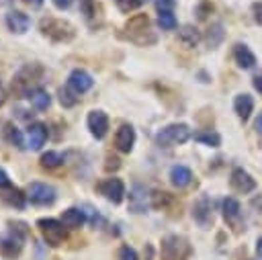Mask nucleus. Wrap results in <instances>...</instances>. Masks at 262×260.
Returning <instances> with one entry per match:
<instances>
[{
    "mask_svg": "<svg viewBox=\"0 0 262 260\" xmlns=\"http://www.w3.org/2000/svg\"><path fill=\"white\" fill-rule=\"evenodd\" d=\"M27 6H31V8H41L43 6V0H23Z\"/></svg>",
    "mask_w": 262,
    "mask_h": 260,
    "instance_id": "obj_40",
    "label": "nucleus"
},
{
    "mask_svg": "<svg viewBox=\"0 0 262 260\" xmlns=\"http://www.w3.org/2000/svg\"><path fill=\"white\" fill-rule=\"evenodd\" d=\"M256 131L258 133H262V113L258 115V119H256Z\"/></svg>",
    "mask_w": 262,
    "mask_h": 260,
    "instance_id": "obj_43",
    "label": "nucleus"
},
{
    "mask_svg": "<svg viewBox=\"0 0 262 260\" xmlns=\"http://www.w3.org/2000/svg\"><path fill=\"white\" fill-rule=\"evenodd\" d=\"M192 137H194V141H201V143L211 145V147H219L221 145V135L215 133V131H196Z\"/></svg>",
    "mask_w": 262,
    "mask_h": 260,
    "instance_id": "obj_26",
    "label": "nucleus"
},
{
    "mask_svg": "<svg viewBox=\"0 0 262 260\" xmlns=\"http://www.w3.org/2000/svg\"><path fill=\"white\" fill-rule=\"evenodd\" d=\"M233 109H235L237 117L246 121V119L252 115V109H254V100H252V96H250V94H237L235 100H233Z\"/></svg>",
    "mask_w": 262,
    "mask_h": 260,
    "instance_id": "obj_22",
    "label": "nucleus"
},
{
    "mask_svg": "<svg viewBox=\"0 0 262 260\" xmlns=\"http://www.w3.org/2000/svg\"><path fill=\"white\" fill-rule=\"evenodd\" d=\"M6 25L12 33H25L31 27V18H29V14H25L20 10H10L6 14Z\"/></svg>",
    "mask_w": 262,
    "mask_h": 260,
    "instance_id": "obj_16",
    "label": "nucleus"
},
{
    "mask_svg": "<svg viewBox=\"0 0 262 260\" xmlns=\"http://www.w3.org/2000/svg\"><path fill=\"white\" fill-rule=\"evenodd\" d=\"M6 102V88H4V84H2V80H0V106Z\"/></svg>",
    "mask_w": 262,
    "mask_h": 260,
    "instance_id": "obj_41",
    "label": "nucleus"
},
{
    "mask_svg": "<svg viewBox=\"0 0 262 260\" xmlns=\"http://www.w3.org/2000/svg\"><path fill=\"white\" fill-rule=\"evenodd\" d=\"M119 260H139V258L131 246H121L119 248Z\"/></svg>",
    "mask_w": 262,
    "mask_h": 260,
    "instance_id": "obj_33",
    "label": "nucleus"
},
{
    "mask_svg": "<svg viewBox=\"0 0 262 260\" xmlns=\"http://www.w3.org/2000/svg\"><path fill=\"white\" fill-rule=\"evenodd\" d=\"M92 84H94V80H92V76L86 72V70H74L72 74H70V78H68V86L76 92V94H84V92H88L90 88H92Z\"/></svg>",
    "mask_w": 262,
    "mask_h": 260,
    "instance_id": "obj_12",
    "label": "nucleus"
},
{
    "mask_svg": "<svg viewBox=\"0 0 262 260\" xmlns=\"http://www.w3.org/2000/svg\"><path fill=\"white\" fill-rule=\"evenodd\" d=\"M27 237V225L16 221V223H8V231L0 237V252L6 258H18L23 252V242Z\"/></svg>",
    "mask_w": 262,
    "mask_h": 260,
    "instance_id": "obj_2",
    "label": "nucleus"
},
{
    "mask_svg": "<svg viewBox=\"0 0 262 260\" xmlns=\"http://www.w3.org/2000/svg\"><path fill=\"white\" fill-rule=\"evenodd\" d=\"M254 20L258 25H262V2H256L254 4Z\"/></svg>",
    "mask_w": 262,
    "mask_h": 260,
    "instance_id": "obj_35",
    "label": "nucleus"
},
{
    "mask_svg": "<svg viewBox=\"0 0 262 260\" xmlns=\"http://www.w3.org/2000/svg\"><path fill=\"white\" fill-rule=\"evenodd\" d=\"M188 137H190L188 125H184V123H174V125H168V127H164L162 131H158L156 143L162 145V147H172V145L184 143Z\"/></svg>",
    "mask_w": 262,
    "mask_h": 260,
    "instance_id": "obj_6",
    "label": "nucleus"
},
{
    "mask_svg": "<svg viewBox=\"0 0 262 260\" xmlns=\"http://www.w3.org/2000/svg\"><path fill=\"white\" fill-rule=\"evenodd\" d=\"M223 39V27L219 23H215L211 29H209V35H207V41H209V47H217L219 41Z\"/></svg>",
    "mask_w": 262,
    "mask_h": 260,
    "instance_id": "obj_31",
    "label": "nucleus"
},
{
    "mask_svg": "<svg viewBox=\"0 0 262 260\" xmlns=\"http://www.w3.org/2000/svg\"><path fill=\"white\" fill-rule=\"evenodd\" d=\"M39 162H41L43 168H49L51 170V168H57L59 164H63V156L59 151H45Z\"/></svg>",
    "mask_w": 262,
    "mask_h": 260,
    "instance_id": "obj_28",
    "label": "nucleus"
},
{
    "mask_svg": "<svg viewBox=\"0 0 262 260\" xmlns=\"http://www.w3.org/2000/svg\"><path fill=\"white\" fill-rule=\"evenodd\" d=\"M4 137H6V141H8L10 145H14V147H18V149H23V147H25L23 133H20L12 123H6V125H4Z\"/></svg>",
    "mask_w": 262,
    "mask_h": 260,
    "instance_id": "obj_25",
    "label": "nucleus"
},
{
    "mask_svg": "<svg viewBox=\"0 0 262 260\" xmlns=\"http://www.w3.org/2000/svg\"><path fill=\"white\" fill-rule=\"evenodd\" d=\"M0 199H2L6 205L14 207V209H25V205H27V194H23V190H18V188L12 186V184L0 190Z\"/></svg>",
    "mask_w": 262,
    "mask_h": 260,
    "instance_id": "obj_15",
    "label": "nucleus"
},
{
    "mask_svg": "<svg viewBox=\"0 0 262 260\" xmlns=\"http://www.w3.org/2000/svg\"><path fill=\"white\" fill-rule=\"evenodd\" d=\"M254 88H256L258 92H262V76H256V78H254Z\"/></svg>",
    "mask_w": 262,
    "mask_h": 260,
    "instance_id": "obj_42",
    "label": "nucleus"
},
{
    "mask_svg": "<svg viewBox=\"0 0 262 260\" xmlns=\"http://www.w3.org/2000/svg\"><path fill=\"white\" fill-rule=\"evenodd\" d=\"M186 252H188V244L184 237L168 235L162 242V258L164 260H180L186 256Z\"/></svg>",
    "mask_w": 262,
    "mask_h": 260,
    "instance_id": "obj_7",
    "label": "nucleus"
},
{
    "mask_svg": "<svg viewBox=\"0 0 262 260\" xmlns=\"http://www.w3.org/2000/svg\"><path fill=\"white\" fill-rule=\"evenodd\" d=\"M37 227L43 235V240L47 242V246L51 248H57L66 242V225L53 217H41L37 221Z\"/></svg>",
    "mask_w": 262,
    "mask_h": 260,
    "instance_id": "obj_5",
    "label": "nucleus"
},
{
    "mask_svg": "<svg viewBox=\"0 0 262 260\" xmlns=\"http://www.w3.org/2000/svg\"><path fill=\"white\" fill-rule=\"evenodd\" d=\"M59 102H61V106H66V109H70V106H74L76 102H78V94L70 88V86H66V88H59Z\"/></svg>",
    "mask_w": 262,
    "mask_h": 260,
    "instance_id": "obj_29",
    "label": "nucleus"
},
{
    "mask_svg": "<svg viewBox=\"0 0 262 260\" xmlns=\"http://www.w3.org/2000/svg\"><path fill=\"white\" fill-rule=\"evenodd\" d=\"M231 184L239 192H252L256 188V180L244 168H233V172H231Z\"/></svg>",
    "mask_w": 262,
    "mask_h": 260,
    "instance_id": "obj_14",
    "label": "nucleus"
},
{
    "mask_svg": "<svg viewBox=\"0 0 262 260\" xmlns=\"http://www.w3.org/2000/svg\"><path fill=\"white\" fill-rule=\"evenodd\" d=\"M147 0H127V8H139V6H143Z\"/></svg>",
    "mask_w": 262,
    "mask_h": 260,
    "instance_id": "obj_38",
    "label": "nucleus"
},
{
    "mask_svg": "<svg viewBox=\"0 0 262 260\" xmlns=\"http://www.w3.org/2000/svg\"><path fill=\"white\" fill-rule=\"evenodd\" d=\"M127 29V37L139 45H147V43H154L156 41V35L151 33L149 29V18L145 14H135L127 20L125 25Z\"/></svg>",
    "mask_w": 262,
    "mask_h": 260,
    "instance_id": "obj_4",
    "label": "nucleus"
},
{
    "mask_svg": "<svg viewBox=\"0 0 262 260\" xmlns=\"http://www.w3.org/2000/svg\"><path fill=\"white\" fill-rule=\"evenodd\" d=\"M256 252H258V256L262 258V237L258 240V244H256Z\"/></svg>",
    "mask_w": 262,
    "mask_h": 260,
    "instance_id": "obj_44",
    "label": "nucleus"
},
{
    "mask_svg": "<svg viewBox=\"0 0 262 260\" xmlns=\"http://www.w3.org/2000/svg\"><path fill=\"white\" fill-rule=\"evenodd\" d=\"M6 186H10V178H8V174L0 168V190H2V188H6Z\"/></svg>",
    "mask_w": 262,
    "mask_h": 260,
    "instance_id": "obj_36",
    "label": "nucleus"
},
{
    "mask_svg": "<svg viewBox=\"0 0 262 260\" xmlns=\"http://www.w3.org/2000/svg\"><path fill=\"white\" fill-rule=\"evenodd\" d=\"M86 123H88L90 133H92L96 139H102V137L106 135V131H108V117H106V113H102V111H90Z\"/></svg>",
    "mask_w": 262,
    "mask_h": 260,
    "instance_id": "obj_11",
    "label": "nucleus"
},
{
    "mask_svg": "<svg viewBox=\"0 0 262 260\" xmlns=\"http://www.w3.org/2000/svg\"><path fill=\"white\" fill-rule=\"evenodd\" d=\"M27 197L35 205H51L55 201V188L45 182H31L27 188Z\"/></svg>",
    "mask_w": 262,
    "mask_h": 260,
    "instance_id": "obj_8",
    "label": "nucleus"
},
{
    "mask_svg": "<svg viewBox=\"0 0 262 260\" xmlns=\"http://www.w3.org/2000/svg\"><path fill=\"white\" fill-rule=\"evenodd\" d=\"M178 37H180V41H182L186 47H194V45L201 41V33H199V29L192 27V25H184V27L180 29Z\"/></svg>",
    "mask_w": 262,
    "mask_h": 260,
    "instance_id": "obj_24",
    "label": "nucleus"
},
{
    "mask_svg": "<svg viewBox=\"0 0 262 260\" xmlns=\"http://www.w3.org/2000/svg\"><path fill=\"white\" fill-rule=\"evenodd\" d=\"M190 180H192V172H190V168H186V166H182V164L172 166V170H170V182H172L174 186L184 188V186L190 184Z\"/></svg>",
    "mask_w": 262,
    "mask_h": 260,
    "instance_id": "obj_19",
    "label": "nucleus"
},
{
    "mask_svg": "<svg viewBox=\"0 0 262 260\" xmlns=\"http://www.w3.org/2000/svg\"><path fill=\"white\" fill-rule=\"evenodd\" d=\"M43 74H45V70L41 63H25L12 78V84H10L12 94L16 98L31 96L43 82Z\"/></svg>",
    "mask_w": 262,
    "mask_h": 260,
    "instance_id": "obj_1",
    "label": "nucleus"
},
{
    "mask_svg": "<svg viewBox=\"0 0 262 260\" xmlns=\"http://www.w3.org/2000/svg\"><path fill=\"white\" fill-rule=\"evenodd\" d=\"M61 223H63L66 227H70V229L82 227V225L86 223V213H84V209H80V207H70V209H66V211L61 213Z\"/></svg>",
    "mask_w": 262,
    "mask_h": 260,
    "instance_id": "obj_17",
    "label": "nucleus"
},
{
    "mask_svg": "<svg viewBox=\"0 0 262 260\" xmlns=\"http://www.w3.org/2000/svg\"><path fill=\"white\" fill-rule=\"evenodd\" d=\"M239 215H242L239 203H237L233 197L223 199V217H225L229 223H237V221H239Z\"/></svg>",
    "mask_w": 262,
    "mask_h": 260,
    "instance_id": "obj_23",
    "label": "nucleus"
},
{
    "mask_svg": "<svg viewBox=\"0 0 262 260\" xmlns=\"http://www.w3.org/2000/svg\"><path fill=\"white\" fill-rule=\"evenodd\" d=\"M98 192L106 199V201H111V203H121L123 201V197H125V184H123V180L121 178H106V180H102V182H98Z\"/></svg>",
    "mask_w": 262,
    "mask_h": 260,
    "instance_id": "obj_9",
    "label": "nucleus"
},
{
    "mask_svg": "<svg viewBox=\"0 0 262 260\" xmlns=\"http://www.w3.org/2000/svg\"><path fill=\"white\" fill-rule=\"evenodd\" d=\"M104 168H106V170H111V168H113V170H117V168H119V160H117V158H113V156H108V158H106V166H104Z\"/></svg>",
    "mask_w": 262,
    "mask_h": 260,
    "instance_id": "obj_37",
    "label": "nucleus"
},
{
    "mask_svg": "<svg viewBox=\"0 0 262 260\" xmlns=\"http://www.w3.org/2000/svg\"><path fill=\"white\" fill-rule=\"evenodd\" d=\"M39 29L45 37H49L51 41H57V43H66V41H72L74 35H76V29L72 23L63 20V18H53V16H45L41 18L39 23Z\"/></svg>",
    "mask_w": 262,
    "mask_h": 260,
    "instance_id": "obj_3",
    "label": "nucleus"
},
{
    "mask_svg": "<svg viewBox=\"0 0 262 260\" xmlns=\"http://www.w3.org/2000/svg\"><path fill=\"white\" fill-rule=\"evenodd\" d=\"M129 209L133 213H145L147 205H145V188L135 184L133 190H131V197H129Z\"/></svg>",
    "mask_w": 262,
    "mask_h": 260,
    "instance_id": "obj_21",
    "label": "nucleus"
},
{
    "mask_svg": "<svg viewBox=\"0 0 262 260\" xmlns=\"http://www.w3.org/2000/svg\"><path fill=\"white\" fill-rule=\"evenodd\" d=\"M158 25L164 29V31H172V29H176V16L172 14V10H164V12H160L158 14Z\"/></svg>",
    "mask_w": 262,
    "mask_h": 260,
    "instance_id": "obj_30",
    "label": "nucleus"
},
{
    "mask_svg": "<svg viewBox=\"0 0 262 260\" xmlns=\"http://www.w3.org/2000/svg\"><path fill=\"white\" fill-rule=\"evenodd\" d=\"M53 4L59 8V10H63V8H70V4H72V0H53Z\"/></svg>",
    "mask_w": 262,
    "mask_h": 260,
    "instance_id": "obj_39",
    "label": "nucleus"
},
{
    "mask_svg": "<svg viewBox=\"0 0 262 260\" xmlns=\"http://www.w3.org/2000/svg\"><path fill=\"white\" fill-rule=\"evenodd\" d=\"M29 135V147L31 149H41L43 143L47 141V127L43 123H33L27 131Z\"/></svg>",
    "mask_w": 262,
    "mask_h": 260,
    "instance_id": "obj_18",
    "label": "nucleus"
},
{
    "mask_svg": "<svg viewBox=\"0 0 262 260\" xmlns=\"http://www.w3.org/2000/svg\"><path fill=\"white\" fill-rule=\"evenodd\" d=\"M233 57H235V63H237L239 68H244V70H250V68H254V63H256L254 53H252L246 45H242V43L235 45V49H233Z\"/></svg>",
    "mask_w": 262,
    "mask_h": 260,
    "instance_id": "obj_20",
    "label": "nucleus"
},
{
    "mask_svg": "<svg viewBox=\"0 0 262 260\" xmlns=\"http://www.w3.org/2000/svg\"><path fill=\"white\" fill-rule=\"evenodd\" d=\"M174 0H156V8L160 10V12H164V10H172L174 8Z\"/></svg>",
    "mask_w": 262,
    "mask_h": 260,
    "instance_id": "obj_34",
    "label": "nucleus"
},
{
    "mask_svg": "<svg viewBox=\"0 0 262 260\" xmlns=\"http://www.w3.org/2000/svg\"><path fill=\"white\" fill-rule=\"evenodd\" d=\"M133 143H135V129L131 125H121L115 133V145L119 151L123 154H129L133 149Z\"/></svg>",
    "mask_w": 262,
    "mask_h": 260,
    "instance_id": "obj_13",
    "label": "nucleus"
},
{
    "mask_svg": "<svg viewBox=\"0 0 262 260\" xmlns=\"http://www.w3.org/2000/svg\"><path fill=\"white\" fill-rule=\"evenodd\" d=\"M29 98H31V104H33L37 111H45V109L51 104V96H49L45 90H41V88H37Z\"/></svg>",
    "mask_w": 262,
    "mask_h": 260,
    "instance_id": "obj_27",
    "label": "nucleus"
},
{
    "mask_svg": "<svg viewBox=\"0 0 262 260\" xmlns=\"http://www.w3.org/2000/svg\"><path fill=\"white\" fill-rule=\"evenodd\" d=\"M96 10H98V6L94 0H80V12L84 14L86 20H92L96 16Z\"/></svg>",
    "mask_w": 262,
    "mask_h": 260,
    "instance_id": "obj_32",
    "label": "nucleus"
},
{
    "mask_svg": "<svg viewBox=\"0 0 262 260\" xmlns=\"http://www.w3.org/2000/svg\"><path fill=\"white\" fill-rule=\"evenodd\" d=\"M211 199L209 197H201L196 203H194V207H192V217H194V221L203 227V229H207L211 223H213V211H211Z\"/></svg>",
    "mask_w": 262,
    "mask_h": 260,
    "instance_id": "obj_10",
    "label": "nucleus"
}]
</instances>
